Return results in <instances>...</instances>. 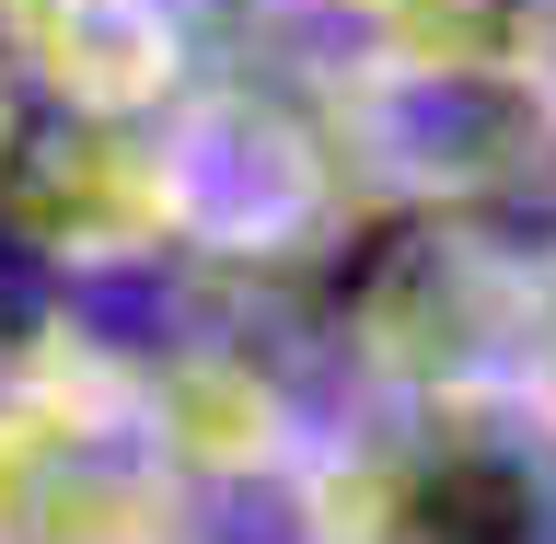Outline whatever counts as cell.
Instances as JSON below:
<instances>
[{
    "instance_id": "cell-4",
    "label": "cell",
    "mask_w": 556,
    "mask_h": 544,
    "mask_svg": "<svg viewBox=\"0 0 556 544\" xmlns=\"http://www.w3.org/2000/svg\"><path fill=\"white\" fill-rule=\"evenodd\" d=\"M533 371H545V406H556V278H545V313H533Z\"/></svg>"
},
{
    "instance_id": "cell-3",
    "label": "cell",
    "mask_w": 556,
    "mask_h": 544,
    "mask_svg": "<svg viewBox=\"0 0 556 544\" xmlns=\"http://www.w3.org/2000/svg\"><path fill=\"white\" fill-rule=\"evenodd\" d=\"M12 59H35V81L81 116H128L174 81V24L163 0H0Z\"/></svg>"
},
{
    "instance_id": "cell-2",
    "label": "cell",
    "mask_w": 556,
    "mask_h": 544,
    "mask_svg": "<svg viewBox=\"0 0 556 544\" xmlns=\"http://www.w3.org/2000/svg\"><path fill=\"white\" fill-rule=\"evenodd\" d=\"M163 498V429L116 394H70L35 371L0 394V544H139Z\"/></svg>"
},
{
    "instance_id": "cell-1",
    "label": "cell",
    "mask_w": 556,
    "mask_h": 544,
    "mask_svg": "<svg viewBox=\"0 0 556 544\" xmlns=\"http://www.w3.org/2000/svg\"><path fill=\"white\" fill-rule=\"evenodd\" d=\"M337 544H556V406L441 382L406 441L337 476Z\"/></svg>"
}]
</instances>
